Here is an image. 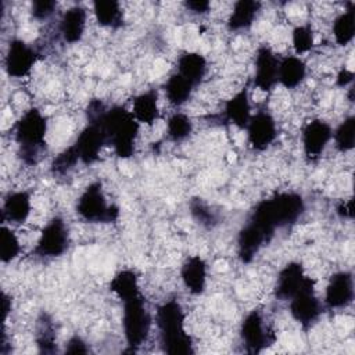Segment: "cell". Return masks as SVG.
Masks as SVG:
<instances>
[{
	"label": "cell",
	"mask_w": 355,
	"mask_h": 355,
	"mask_svg": "<svg viewBox=\"0 0 355 355\" xmlns=\"http://www.w3.org/2000/svg\"><path fill=\"white\" fill-rule=\"evenodd\" d=\"M189 208L193 219L202 227L212 229L219 223L218 214L202 198H191Z\"/></svg>",
	"instance_id": "d6a6232c"
},
{
	"label": "cell",
	"mask_w": 355,
	"mask_h": 355,
	"mask_svg": "<svg viewBox=\"0 0 355 355\" xmlns=\"http://www.w3.org/2000/svg\"><path fill=\"white\" fill-rule=\"evenodd\" d=\"M337 214L341 218H352V200H344L337 207Z\"/></svg>",
	"instance_id": "60d3db41"
},
{
	"label": "cell",
	"mask_w": 355,
	"mask_h": 355,
	"mask_svg": "<svg viewBox=\"0 0 355 355\" xmlns=\"http://www.w3.org/2000/svg\"><path fill=\"white\" fill-rule=\"evenodd\" d=\"M270 240L272 237L266 232H263L251 220H247L237 236V255L240 261L250 263L259 252V250Z\"/></svg>",
	"instance_id": "2e32d148"
},
{
	"label": "cell",
	"mask_w": 355,
	"mask_h": 355,
	"mask_svg": "<svg viewBox=\"0 0 355 355\" xmlns=\"http://www.w3.org/2000/svg\"><path fill=\"white\" fill-rule=\"evenodd\" d=\"M313 280L304 272V266L300 262H288L277 275L275 295L279 300L290 301L298 291Z\"/></svg>",
	"instance_id": "4fadbf2b"
},
{
	"label": "cell",
	"mask_w": 355,
	"mask_h": 355,
	"mask_svg": "<svg viewBox=\"0 0 355 355\" xmlns=\"http://www.w3.org/2000/svg\"><path fill=\"white\" fill-rule=\"evenodd\" d=\"M86 10L80 6L68 8L60 21V32L67 43H78L85 33Z\"/></svg>",
	"instance_id": "ffe728a7"
},
{
	"label": "cell",
	"mask_w": 355,
	"mask_h": 355,
	"mask_svg": "<svg viewBox=\"0 0 355 355\" xmlns=\"http://www.w3.org/2000/svg\"><path fill=\"white\" fill-rule=\"evenodd\" d=\"M277 68L279 60L272 49L266 44L259 46L255 55L254 85L263 92H270L277 83Z\"/></svg>",
	"instance_id": "9a60e30c"
},
{
	"label": "cell",
	"mask_w": 355,
	"mask_h": 355,
	"mask_svg": "<svg viewBox=\"0 0 355 355\" xmlns=\"http://www.w3.org/2000/svg\"><path fill=\"white\" fill-rule=\"evenodd\" d=\"M36 60L37 54L33 47L21 39H14L8 44L4 58V68L10 76L24 78L31 72Z\"/></svg>",
	"instance_id": "8fae6325"
},
{
	"label": "cell",
	"mask_w": 355,
	"mask_h": 355,
	"mask_svg": "<svg viewBox=\"0 0 355 355\" xmlns=\"http://www.w3.org/2000/svg\"><path fill=\"white\" fill-rule=\"evenodd\" d=\"M65 352L67 354H86V352H89V348L86 347V343L79 336H73L68 340V343L65 345Z\"/></svg>",
	"instance_id": "74e56055"
},
{
	"label": "cell",
	"mask_w": 355,
	"mask_h": 355,
	"mask_svg": "<svg viewBox=\"0 0 355 355\" xmlns=\"http://www.w3.org/2000/svg\"><path fill=\"white\" fill-rule=\"evenodd\" d=\"M333 35L340 46H347L355 35V8L349 4V8L341 12L333 22Z\"/></svg>",
	"instance_id": "f1b7e54d"
},
{
	"label": "cell",
	"mask_w": 355,
	"mask_h": 355,
	"mask_svg": "<svg viewBox=\"0 0 355 355\" xmlns=\"http://www.w3.org/2000/svg\"><path fill=\"white\" fill-rule=\"evenodd\" d=\"M21 251L19 240L17 234L7 226L0 230V259L3 263H8L18 257Z\"/></svg>",
	"instance_id": "e575fe53"
},
{
	"label": "cell",
	"mask_w": 355,
	"mask_h": 355,
	"mask_svg": "<svg viewBox=\"0 0 355 355\" xmlns=\"http://www.w3.org/2000/svg\"><path fill=\"white\" fill-rule=\"evenodd\" d=\"M306 75L304 61L297 55H287L279 60L277 82L286 89H295Z\"/></svg>",
	"instance_id": "603a6c76"
},
{
	"label": "cell",
	"mask_w": 355,
	"mask_h": 355,
	"mask_svg": "<svg viewBox=\"0 0 355 355\" xmlns=\"http://www.w3.org/2000/svg\"><path fill=\"white\" fill-rule=\"evenodd\" d=\"M240 337L250 354H258L275 341V334L265 324L259 311H251L243 319L240 326Z\"/></svg>",
	"instance_id": "ba28073f"
},
{
	"label": "cell",
	"mask_w": 355,
	"mask_h": 355,
	"mask_svg": "<svg viewBox=\"0 0 355 355\" xmlns=\"http://www.w3.org/2000/svg\"><path fill=\"white\" fill-rule=\"evenodd\" d=\"M304 211L305 202L302 196L294 191H283L259 201L248 220L273 237L276 229L295 223Z\"/></svg>",
	"instance_id": "7a4b0ae2"
},
{
	"label": "cell",
	"mask_w": 355,
	"mask_h": 355,
	"mask_svg": "<svg viewBox=\"0 0 355 355\" xmlns=\"http://www.w3.org/2000/svg\"><path fill=\"white\" fill-rule=\"evenodd\" d=\"M352 80H354V73H352V71L345 69V68H343V69L338 72L337 78H336V83H337L338 86H341V87H345V86L351 85Z\"/></svg>",
	"instance_id": "ab89813d"
},
{
	"label": "cell",
	"mask_w": 355,
	"mask_h": 355,
	"mask_svg": "<svg viewBox=\"0 0 355 355\" xmlns=\"http://www.w3.org/2000/svg\"><path fill=\"white\" fill-rule=\"evenodd\" d=\"M333 136L331 126L323 119H312L302 129V147L308 159L320 157Z\"/></svg>",
	"instance_id": "5bb4252c"
},
{
	"label": "cell",
	"mask_w": 355,
	"mask_h": 355,
	"mask_svg": "<svg viewBox=\"0 0 355 355\" xmlns=\"http://www.w3.org/2000/svg\"><path fill=\"white\" fill-rule=\"evenodd\" d=\"M32 209L31 196L28 191H12L4 198L1 218L8 219L10 222L24 223Z\"/></svg>",
	"instance_id": "44dd1931"
},
{
	"label": "cell",
	"mask_w": 355,
	"mask_h": 355,
	"mask_svg": "<svg viewBox=\"0 0 355 355\" xmlns=\"http://www.w3.org/2000/svg\"><path fill=\"white\" fill-rule=\"evenodd\" d=\"M293 47L297 54L306 53L313 47V32L309 25H297L293 29Z\"/></svg>",
	"instance_id": "d590c367"
},
{
	"label": "cell",
	"mask_w": 355,
	"mask_h": 355,
	"mask_svg": "<svg viewBox=\"0 0 355 355\" xmlns=\"http://www.w3.org/2000/svg\"><path fill=\"white\" fill-rule=\"evenodd\" d=\"M245 130L248 146L254 151L266 150L277 137L276 122L266 111H259L255 115H251Z\"/></svg>",
	"instance_id": "30bf717a"
},
{
	"label": "cell",
	"mask_w": 355,
	"mask_h": 355,
	"mask_svg": "<svg viewBox=\"0 0 355 355\" xmlns=\"http://www.w3.org/2000/svg\"><path fill=\"white\" fill-rule=\"evenodd\" d=\"M354 300V279L349 272L341 270L330 276L324 302L331 309L348 306Z\"/></svg>",
	"instance_id": "e0dca14e"
},
{
	"label": "cell",
	"mask_w": 355,
	"mask_h": 355,
	"mask_svg": "<svg viewBox=\"0 0 355 355\" xmlns=\"http://www.w3.org/2000/svg\"><path fill=\"white\" fill-rule=\"evenodd\" d=\"M180 276L187 291H190L194 295L202 294L207 287V276H208L205 261L198 255L189 257L182 265Z\"/></svg>",
	"instance_id": "ac0fdd59"
},
{
	"label": "cell",
	"mask_w": 355,
	"mask_h": 355,
	"mask_svg": "<svg viewBox=\"0 0 355 355\" xmlns=\"http://www.w3.org/2000/svg\"><path fill=\"white\" fill-rule=\"evenodd\" d=\"M132 114L139 123L153 125L159 118L158 93L151 89L137 94L132 101Z\"/></svg>",
	"instance_id": "7402d4cb"
},
{
	"label": "cell",
	"mask_w": 355,
	"mask_h": 355,
	"mask_svg": "<svg viewBox=\"0 0 355 355\" xmlns=\"http://www.w3.org/2000/svg\"><path fill=\"white\" fill-rule=\"evenodd\" d=\"M107 144V137L98 123L89 122L78 135L73 147L78 151L79 159L85 165H90L98 159V155Z\"/></svg>",
	"instance_id": "7c38bea8"
},
{
	"label": "cell",
	"mask_w": 355,
	"mask_h": 355,
	"mask_svg": "<svg viewBox=\"0 0 355 355\" xmlns=\"http://www.w3.org/2000/svg\"><path fill=\"white\" fill-rule=\"evenodd\" d=\"M57 3L53 0H36L32 3V17L37 21L47 19L55 11Z\"/></svg>",
	"instance_id": "8d00e7d4"
},
{
	"label": "cell",
	"mask_w": 355,
	"mask_h": 355,
	"mask_svg": "<svg viewBox=\"0 0 355 355\" xmlns=\"http://www.w3.org/2000/svg\"><path fill=\"white\" fill-rule=\"evenodd\" d=\"M110 290L123 302L140 295L137 276L132 269L119 270L110 282Z\"/></svg>",
	"instance_id": "484cf974"
},
{
	"label": "cell",
	"mask_w": 355,
	"mask_h": 355,
	"mask_svg": "<svg viewBox=\"0 0 355 355\" xmlns=\"http://www.w3.org/2000/svg\"><path fill=\"white\" fill-rule=\"evenodd\" d=\"M36 345L42 354H53L55 351V333L51 319L42 315L36 326Z\"/></svg>",
	"instance_id": "f546056e"
},
{
	"label": "cell",
	"mask_w": 355,
	"mask_h": 355,
	"mask_svg": "<svg viewBox=\"0 0 355 355\" xmlns=\"http://www.w3.org/2000/svg\"><path fill=\"white\" fill-rule=\"evenodd\" d=\"M94 17L98 25L105 28H119L123 24L121 4L115 0H96L93 3Z\"/></svg>",
	"instance_id": "4316f807"
},
{
	"label": "cell",
	"mask_w": 355,
	"mask_h": 355,
	"mask_svg": "<svg viewBox=\"0 0 355 355\" xmlns=\"http://www.w3.org/2000/svg\"><path fill=\"white\" fill-rule=\"evenodd\" d=\"M225 118L239 129H245L251 118V104L247 87H243L225 104Z\"/></svg>",
	"instance_id": "d6986e66"
},
{
	"label": "cell",
	"mask_w": 355,
	"mask_h": 355,
	"mask_svg": "<svg viewBox=\"0 0 355 355\" xmlns=\"http://www.w3.org/2000/svg\"><path fill=\"white\" fill-rule=\"evenodd\" d=\"M76 214L86 222L111 223L118 219L119 208L115 204H108L101 183L93 182L79 196Z\"/></svg>",
	"instance_id": "8992f818"
},
{
	"label": "cell",
	"mask_w": 355,
	"mask_h": 355,
	"mask_svg": "<svg viewBox=\"0 0 355 355\" xmlns=\"http://www.w3.org/2000/svg\"><path fill=\"white\" fill-rule=\"evenodd\" d=\"M184 6L191 12L201 15V14H207L209 11L211 3L207 0H189V1H184Z\"/></svg>",
	"instance_id": "f35d334b"
},
{
	"label": "cell",
	"mask_w": 355,
	"mask_h": 355,
	"mask_svg": "<svg viewBox=\"0 0 355 355\" xmlns=\"http://www.w3.org/2000/svg\"><path fill=\"white\" fill-rule=\"evenodd\" d=\"M193 132L191 119L182 112H175L166 122V133L172 141H182L187 139Z\"/></svg>",
	"instance_id": "4dcf8cb0"
},
{
	"label": "cell",
	"mask_w": 355,
	"mask_h": 355,
	"mask_svg": "<svg viewBox=\"0 0 355 355\" xmlns=\"http://www.w3.org/2000/svg\"><path fill=\"white\" fill-rule=\"evenodd\" d=\"M78 162H80V159H79L76 148L72 144L68 148L62 150L58 155L54 157V159L51 161V165H50V171L54 176H65L75 168V165Z\"/></svg>",
	"instance_id": "836d02e7"
},
{
	"label": "cell",
	"mask_w": 355,
	"mask_h": 355,
	"mask_svg": "<svg viewBox=\"0 0 355 355\" xmlns=\"http://www.w3.org/2000/svg\"><path fill=\"white\" fill-rule=\"evenodd\" d=\"M194 87L196 86L193 83H190L187 79H184L178 72L172 73L164 85V90H165L168 101L176 107H180L189 101Z\"/></svg>",
	"instance_id": "83f0119b"
},
{
	"label": "cell",
	"mask_w": 355,
	"mask_h": 355,
	"mask_svg": "<svg viewBox=\"0 0 355 355\" xmlns=\"http://www.w3.org/2000/svg\"><path fill=\"white\" fill-rule=\"evenodd\" d=\"M261 10V3L255 0H239L234 3L233 10L227 18L229 31H243L252 25Z\"/></svg>",
	"instance_id": "cb8c5ba5"
},
{
	"label": "cell",
	"mask_w": 355,
	"mask_h": 355,
	"mask_svg": "<svg viewBox=\"0 0 355 355\" xmlns=\"http://www.w3.org/2000/svg\"><path fill=\"white\" fill-rule=\"evenodd\" d=\"M1 311H3V322H6L8 313L11 312V298L6 293L1 294Z\"/></svg>",
	"instance_id": "b9f144b4"
},
{
	"label": "cell",
	"mask_w": 355,
	"mask_h": 355,
	"mask_svg": "<svg viewBox=\"0 0 355 355\" xmlns=\"http://www.w3.org/2000/svg\"><path fill=\"white\" fill-rule=\"evenodd\" d=\"M338 151L347 153L355 146V116H347L334 130L333 136Z\"/></svg>",
	"instance_id": "1f68e13d"
},
{
	"label": "cell",
	"mask_w": 355,
	"mask_h": 355,
	"mask_svg": "<svg viewBox=\"0 0 355 355\" xmlns=\"http://www.w3.org/2000/svg\"><path fill=\"white\" fill-rule=\"evenodd\" d=\"M157 326L159 330L161 347L171 355L193 354L191 337L184 330V312L179 301H165L157 309Z\"/></svg>",
	"instance_id": "3957f363"
},
{
	"label": "cell",
	"mask_w": 355,
	"mask_h": 355,
	"mask_svg": "<svg viewBox=\"0 0 355 355\" xmlns=\"http://www.w3.org/2000/svg\"><path fill=\"white\" fill-rule=\"evenodd\" d=\"M315 282L305 286L290 300V313L304 329L311 327L322 313V305L315 295Z\"/></svg>",
	"instance_id": "9c48e42d"
},
{
	"label": "cell",
	"mask_w": 355,
	"mask_h": 355,
	"mask_svg": "<svg viewBox=\"0 0 355 355\" xmlns=\"http://www.w3.org/2000/svg\"><path fill=\"white\" fill-rule=\"evenodd\" d=\"M207 60L200 53L186 51L178 60V73L197 86L205 76Z\"/></svg>",
	"instance_id": "d4e9b609"
},
{
	"label": "cell",
	"mask_w": 355,
	"mask_h": 355,
	"mask_svg": "<svg viewBox=\"0 0 355 355\" xmlns=\"http://www.w3.org/2000/svg\"><path fill=\"white\" fill-rule=\"evenodd\" d=\"M69 245V233L65 222L55 216L42 230L35 254L40 258H55L62 255Z\"/></svg>",
	"instance_id": "52a82bcc"
},
{
	"label": "cell",
	"mask_w": 355,
	"mask_h": 355,
	"mask_svg": "<svg viewBox=\"0 0 355 355\" xmlns=\"http://www.w3.org/2000/svg\"><path fill=\"white\" fill-rule=\"evenodd\" d=\"M122 327L130 351H136L147 340L151 329V315L141 294L123 301Z\"/></svg>",
	"instance_id": "5b68a950"
},
{
	"label": "cell",
	"mask_w": 355,
	"mask_h": 355,
	"mask_svg": "<svg viewBox=\"0 0 355 355\" xmlns=\"http://www.w3.org/2000/svg\"><path fill=\"white\" fill-rule=\"evenodd\" d=\"M87 121L98 123L119 158H129L135 154L136 139L139 135V122L132 111L122 105L105 108L100 100H92L86 110Z\"/></svg>",
	"instance_id": "6da1fadb"
},
{
	"label": "cell",
	"mask_w": 355,
	"mask_h": 355,
	"mask_svg": "<svg viewBox=\"0 0 355 355\" xmlns=\"http://www.w3.org/2000/svg\"><path fill=\"white\" fill-rule=\"evenodd\" d=\"M47 119L37 108L25 111L14 126L15 140L19 146V157L26 165H35L44 148Z\"/></svg>",
	"instance_id": "277c9868"
}]
</instances>
